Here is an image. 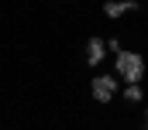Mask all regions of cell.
Returning a JSON list of instances; mask_svg holds the SVG:
<instances>
[{
    "mask_svg": "<svg viewBox=\"0 0 148 130\" xmlns=\"http://www.w3.org/2000/svg\"><path fill=\"white\" fill-rule=\"evenodd\" d=\"M145 130H148V106H145Z\"/></svg>",
    "mask_w": 148,
    "mask_h": 130,
    "instance_id": "52a82bcc",
    "label": "cell"
},
{
    "mask_svg": "<svg viewBox=\"0 0 148 130\" xmlns=\"http://www.w3.org/2000/svg\"><path fill=\"white\" fill-rule=\"evenodd\" d=\"M107 58V38H100V34H93V38H86V48H83V62L90 65V68H97V65Z\"/></svg>",
    "mask_w": 148,
    "mask_h": 130,
    "instance_id": "3957f363",
    "label": "cell"
},
{
    "mask_svg": "<svg viewBox=\"0 0 148 130\" xmlns=\"http://www.w3.org/2000/svg\"><path fill=\"white\" fill-rule=\"evenodd\" d=\"M124 99H127V103H141V99H145L141 86H127V89H124Z\"/></svg>",
    "mask_w": 148,
    "mask_h": 130,
    "instance_id": "5b68a950",
    "label": "cell"
},
{
    "mask_svg": "<svg viewBox=\"0 0 148 130\" xmlns=\"http://www.w3.org/2000/svg\"><path fill=\"white\" fill-rule=\"evenodd\" d=\"M90 96L97 99V103H110V99L117 96V79H114V75H93Z\"/></svg>",
    "mask_w": 148,
    "mask_h": 130,
    "instance_id": "7a4b0ae2",
    "label": "cell"
},
{
    "mask_svg": "<svg viewBox=\"0 0 148 130\" xmlns=\"http://www.w3.org/2000/svg\"><path fill=\"white\" fill-rule=\"evenodd\" d=\"M114 72L127 82V86H141V75H145V55L141 51H117L114 55Z\"/></svg>",
    "mask_w": 148,
    "mask_h": 130,
    "instance_id": "6da1fadb",
    "label": "cell"
},
{
    "mask_svg": "<svg viewBox=\"0 0 148 130\" xmlns=\"http://www.w3.org/2000/svg\"><path fill=\"white\" fill-rule=\"evenodd\" d=\"M131 10H141V3H138V0H107V3H103V14H107L110 21L131 14Z\"/></svg>",
    "mask_w": 148,
    "mask_h": 130,
    "instance_id": "277c9868",
    "label": "cell"
},
{
    "mask_svg": "<svg viewBox=\"0 0 148 130\" xmlns=\"http://www.w3.org/2000/svg\"><path fill=\"white\" fill-rule=\"evenodd\" d=\"M117 51H124L121 48V38H107V55H117Z\"/></svg>",
    "mask_w": 148,
    "mask_h": 130,
    "instance_id": "8992f818",
    "label": "cell"
}]
</instances>
